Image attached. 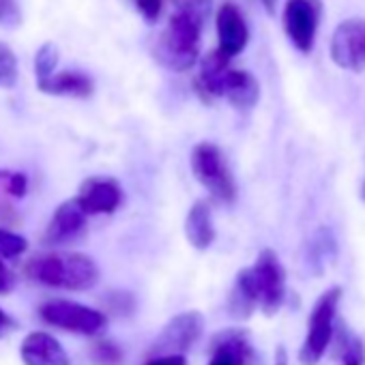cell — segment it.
I'll use <instances>...</instances> for the list:
<instances>
[{"instance_id": "12", "label": "cell", "mask_w": 365, "mask_h": 365, "mask_svg": "<svg viewBox=\"0 0 365 365\" xmlns=\"http://www.w3.org/2000/svg\"><path fill=\"white\" fill-rule=\"evenodd\" d=\"M86 222L88 215L80 209L76 198L65 200L52 215L46 232H43V243L48 245H69L78 241L86 232Z\"/></svg>"}, {"instance_id": "17", "label": "cell", "mask_w": 365, "mask_h": 365, "mask_svg": "<svg viewBox=\"0 0 365 365\" xmlns=\"http://www.w3.org/2000/svg\"><path fill=\"white\" fill-rule=\"evenodd\" d=\"M185 237H187L190 245L200 252L209 250L215 243L217 232H215L213 213H211L209 202L196 200L192 205V209L187 211V217H185Z\"/></svg>"}, {"instance_id": "20", "label": "cell", "mask_w": 365, "mask_h": 365, "mask_svg": "<svg viewBox=\"0 0 365 365\" xmlns=\"http://www.w3.org/2000/svg\"><path fill=\"white\" fill-rule=\"evenodd\" d=\"M58 61H61L58 46L52 43V41L43 43V46L37 50V54H35V76H37V82H43V80H48L50 76H54Z\"/></svg>"}, {"instance_id": "6", "label": "cell", "mask_w": 365, "mask_h": 365, "mask_svg": "<svg viewBox=\"0 0 365 365\" xmlns=\"http://www.w3.org/2000/svg\"><path fill=\"white\" fill-rule=\"evenodd\" d=\"M258 288V307L267 316H275L286 301V271L273 250H262L250 267Z\"/></svg>"}, {"instance_id": "18", "label": "cell", "mask_w": 365, "mask_h": 365, "mask_svg": "<svg viewBox=\"0 0 365 365\" xmlns=\"http://www.w3.org/2000/svg\"><path fill=\"white\" fill-rule=\"evenodd\" d=\"M37 88L46 95L54 97H76L86 99L95 93V82L91 76L82 71H61L50 76L43 82H37Z\"/></svg>"}, {"instance_id": "13", "label": "cell", "mask_w": 365, "mask_h": 365, "mask_svg": "<svg viewBox=\"0 0 365 365\" xmlns=\"http://www.w3.org/2000/svg\"><path fill=\"white\" fill-rule=\"evenodd\" d=\"M254 346L243 329H224L211 339L209 365H250Z\"/></svg>"}, {"instance_id": "19", "label": "cell", "mask_w": 365, "mask_h": 365, "mask_svg": "<svg viewBox=\"0 0 365 365\" xmlns=\"http://www.w3.org/2000/svg\"><path fill=\"white\" fill-rule=\"evenodd\" d=\"M258 307V288L254 282V273L252 269H241L237 273L230 299H228V309L235 318H250L254 314V309Z\"/></svg>"}, {"instance_id": "15", "label": "cell", "mask_w": 365, "mask_h": 365, "mask_svg": "<svg viewBox=\"0 0 365 365\" xmlns=\"http://www.w3.org/2000/svg\"><path fill=\"white\" fill-rule=\"evenodd\" d=\"M220 97L228 99L237 110H252L260 99V84L250 71L230 67L224 78Z\"/></svg>"}, {"instance_id": "30", "label": "cell", "mask_w": 365, "mask_h": 365, "mask_svg": "<svg viewBox=\"0 0 365 365\" xmlns=\"http://www.w3.org/2000/svg\"><path fill=\"white\" fill-rule=\"evenodd\" d=\"M144 365H187L185 354H165V356H153Z\"/></svg>"}, {"instance_id": "28", "label": "cell", "mask_w": 365, "mask_h": 365, "mask_svg": "<svg viewBox=\"0 0 365 365\" xmlns=\"http://www.w3.org/2000/svg\"><path fill=\"white\" fill-rule=\"evenodd\" d=\"M135 7L146 22H157L161 7H163V0H135Z\"/></svg>"}, {"instance_id": "4", "label": "cell", "mask_w": 365, "mask_h": 365, "mask_svg": "<svg viewBox=\"0 0 365 365\" xmlns=\"http://www.w3.org/2000/svg\"><path fill=\"white\" fill-rule=\"evenodd\" d=\"M339 297H341V288H329L314 303L312 314H309V322H307V335H305V341L299 350L301 365H316L324 356V352L333 339Z\"/></svg>"}, {"instance_id": "2", "label": "cell", "mask_w": 365, "mask_h": 365, "mask_svg": "<svg viewBox=\"0 0 365 365\" xmlns=\"http://www.w3.org/2000/svg\"><path fill=\"white\" fill-rule=\"evenodd\" d=\"M202 24L180 16L172 14L165 31L157 37L153 46L155 61L176 73L190 71L200 56V41H202Z\"/></svg>"}, {"instance_id": "33", "label": "cell", "mask_w": 365, "mask_h": 365, "mask_svg": "<svg viewBox=\"0 0 365 365\" xmlns=\"http://www.w3.org/2000/svg\"><path fill=\"white\" fill-rule=\"evenodd\" d=\"M260 3L264 5V9H267L269 14H275V9H277V0H260Z\"/></svg>"}, {"instance_id": "1", "label": "cell", "mask_w": 365, "mask_h": 365, "mask_svg": "<svg viewBox=\"0 0 365 365\" xmlns=\"http://www.w3.org/2000/svg\"><path fill=\"white\" fill-rule=\"evenodd\" d=\"M26 275L48 288L84 292L99 284V267L86 254L48 252L26 262Z\"/></svg>"}, {"instance_id": "24", "label": "cell", "mask_w": 365, "mask_h": 365, "mask_svg": "<svg viewBox=\"0 0 365 365\" xmlns=\"http://www.w3.org/2000/svg\"><path fill=\"white\" fill-rule=\"evenodd\" d=\"M29 250V241L22 235H16L7 228H0V258L11 260V258H20L22 254H26Z\"/></svg>"}, {"instance_id": "32", "label": "cell", "mask_w": 365, "mask_h": 365, "mask_svg": "<svg viewBox=\"0 0 365 365\" xmlns=\"http://www.w3.org/2000/svg\"><path fill=\"white\" fill-rule=\"evenodd\" d=\"M273 365H288V354H286L284 348H277V352H275V363H273Z\"/></svg>"}, {"instance_id": "31", "label": "cell", "mask_w": 365, "mask_h": 365, "mask_svg": "<svg viewBox=\"0 0 365 365\" xmlns=\"http://www.w3.org/2000/svg\"><path fill=\"white\" fill-rule=\"evenodd\" d=\"M14 331H16V320H14L3 307H0V339L7 337V335L14 333Z\"/></svg>"}, {"instance_id": "11", "label": "cell", "mask_w": 365, "mask_h": 365, "mask_svg": "<svg viewBox=\"0 0 365 365\" xmlns=\"http://www.w3.org/2000/svg\"><path fill=\"white\" fill-rule=\"evenodd\" d=\"M215 26H217V39H220L217 50L226 58L232 61L247 48L250 29H247V22L237 5H232V3L222 5L215 16Z\"/></svg>"}, {"instance_id": "29", "label": "cell", "mask_w": 365, "mask_h": 365, "mask_svg": "<svg viewBox=\"0 0 365 365\" xmlns=\"http://www.w3.org/2000/svg\"><path fill=\"white\" fill-rule=\"evenodd\" d=\"M14 288H16V275L5 264V260L0 258V294H9Z\"/></svg>"}, {"instance_id": "27", "label": "cell", "mask_w": 365, "mask_h": 365, "mask_svg": "<svg viewBox=\"0 0 365 365\" xmlns=\"http://www.w3.org/2000/svg\"><path fill=\"white\" fill-rule=\"evenodd\" d=\"M365 363V348L361 339H350L341 350V365H363Z\"/></svg>"}, {"instance_id": "34", "label": "cell", "mask_w": 365, "mask_h": 365, "mask_svg": "<svg viewBox=\"0 0 365 365\" xmlns=\"http://www.w3.org/2000/svg\"><path fill=\"white\" fill-rule=\"evenodd\" d=\"M363 198H365V185H363Z\"/></svg>"}, {"instance_id": "9", "label": "cell", "mask_w": 365, "mask_h": 365, "mask_svg": "<svg viewBox=\"0 0 365 365\" xmlns=\"http://www.w3.org/2000/svg\"><path fill=\"white\" fill-rule=\"evenodd\" d=\"M320 0H288L284 9V31L292 46L307 54L314 48L318 20H320Z\"/></svg>"}, {"instance_id": "23", "label": "cell", "mask_w": 365, "mask_h": 365, "mask_svg": "<svg viewBox=\"0 0 365 365\" xmlns=\"http://www.w3.org/2000/svg\"><path fill=\"white\" fill-rule=\"evenodd\" d=\"M18 84V58L14 50L0 41V88H14Z\"/></svg>"}, {"instance_id": "8", "label": "cell", "mask_w": 365, "mask_h": 365, "mask_svg": "<svg viewBox=\"0 0 365 365\" xmlns=\"http://www.w3.org/2000/svg\"><path fill=\"white\" fill-rule=\"evenodd\" d=\"M331 58L346 71H365V20L350 18L337 24L329 43Z\"/></svg>"}, {"instance_id": "25", "label": "cell", "mask_w": 365, "mask_h": 365, "mask_svg": "<svg viewBox=\"0 0 365 365\" xmlns=\"http://www.w3.org/2000/svg\"><path fill=\"white\" fill-rule=\"evenodd\" d=\"M22 26V7L18 0H0V29L16 31Z\"/></svg>"}, {"instance_id": "7", "label": "cell", "mask_w": 365, "mask_h": 365, "mask_svg": "<svg viewBox=\"0 0 365 365\" xmlns=\"http://www.w3.org/2000/svg\"><path fill=\"white\" fill-rule=\"evenodd\" d=\"M205 333V316L196 309L180 312L163 327V331L157 335L150 352L155 356L165 354H182L190 350Z\"/></svg>"}, {"instance_id": "10", "label": "cell", "mask_w": 365, "mask_h": 365, "mask_svg": "<svg viewBox=\"0 0 365 365\" xmlns=\"http://www.w3.org/2000/svg\"><path fill=\"white\" fill-rule=\"evenodd\" d=\"M80 209L91 215H112L123 202V190L114 178L91 176L82 182L80 194L76 196Z\"/></svg>"}, {"instance_id": "26", "label": "cell", "mask_w": 365, "mask_h": 365, "mask_svg": "<svg viewBox=\"0 0 365 365\" xmlns=\"http://www.w3.org/2000/svg\"><path fill=\"white\" fill-rule=\"evenodd\" d=\"M93 356L97 359V363L101 365H116L123 356L120 348L112 341H99L95 344V350H93Z\"/></svg>"}, {"instance_id": "21", "label": "cell", "mask_w": 365, "mask_h": 365, "mask_svg": "<svg viewBox=\"0 0 365 365\" xmlns=\"http://www.w3.org/2000/svg\"><path fill=\"white\" fill-rule=\"evenodd\" d=\"M29 192V178L24 172L0 170V200L24 198Z\"/></svg>"}, {"instance_id": "14", "label": "cell", "mask_w": 365, "mask_h": 365, "mask_svg": "<svg viewBox=\"0 0 365 365\" xmlns=\"http://www.w3.org/2000/svg\"><path fill=\"white\" fill-rule=\"evenodd\" d=\"M20 356L24 365H71L61 341L43 331H33L22 339Z\"/></svg>"}, {"instance_id": "16", "label": "cell", "mask_w": 365, "mask_h": 365, "mask_svg": "<svg viewBox=\"0 0 365 365\" xmlns=\"http://www.w3.org/2000/svg\"><path fill=\"white\" fill-rule=\"evenodd\" d=\"M228 71H230V58H226L220 50H213L202 58L200 71L196 78V91L200 93L205 101L220 99L222 84Z\"/></svg>"}, {"instance_id": "22", "label": "cell", "mask_w": 365, "mask_h": 365, "mask_svg": "<svg viewBox=\"0 0 365 365\" xmlns=\"http://www.w3.org/2000/svg\"><path fill=\"white\" fill-rule=\"evenodd\" d=\"M174 3V14L185 16L198 24H207L211 9H213V0H172Z\"/></svg>"}, {"instance_id": "5", "label": "cell", "mask_w": 365, "mask_h": 365, "mask_svg": "<svg viewBox=\"0 0 365 365\" xmlns=\"http://www.w3.org/2000/svg\"><path fill=\"white\" fill-rule=\"evenodd\" d=\"M39 316L46 324L69 331V333H78V335H97L103 331L108 322L103 312L76 303V301H67V299L46 301L39 307Z\"/></svg>"}, {"instance_id": "3", "label": "cell", "mask_w": 365, "mask_h": 365, "mask_svg": "<svg viewBox=\"0 0 365 365\" xmlns=\"http://www.w3.org/2000/svg\"><path fill=\"white\" fill-rule=\"evenodd\" d=\"M192 172L200 185L220 202L232 205L237 200V182L226 163L222 148L213 142H200L192 150Z\"/></svg>"}]
</instances>
